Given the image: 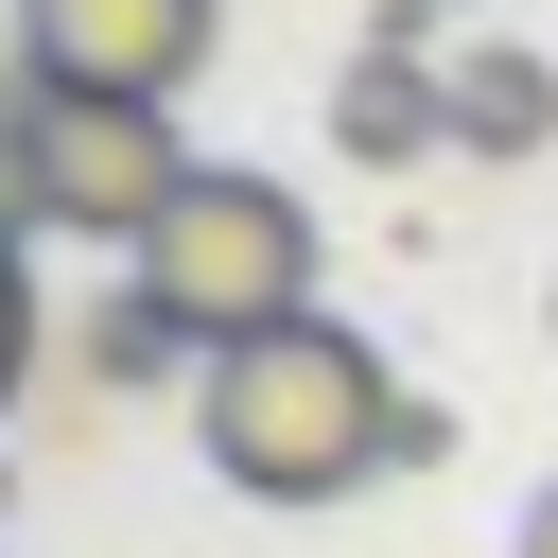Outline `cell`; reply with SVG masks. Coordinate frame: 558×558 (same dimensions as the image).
Returning a JSON list of instances; mask_svg holds the SVG:
<instances>
[{
    "instance_id": "cell-10",
    "label": "cell",
    "mask_w": 558,
    "mask_h": 558,
    "mask_svg": "<svg viewBox=\"0 0 558 558\" xmlns=\"http://www.w3.org/2000/svg\"><path fill=\"white\" fill-rule=\"evenodd\" d=\"M523 558H558V488H541V506H523Z\"/></svg>"
},
{
    "instance_id": "cell-4",
    "label": "cell",
    "mask_w": 558,
    "mask_h": 558,
    "mask_svg": "<svg viewBox=\"0 0 558 558\" xmlns=\"http://www.w3.org/2000/svg\"><path fill=\"white\" fill-rule=\"evenodd\" d=\"M227 0H17V70L70 105H174L209 70Z\"/></svg>"
},
{
    "instance_id": "cell-1",
    "label": "cell",
    "mask_w": 558,
    "mask_h": 558,
    "mask_svg": "<svg viewBox=\"0 0 558 558\" xmlns=\"http://www.w3.org/2000/svg\"><path fill=\"white\" fill-rule=\"evenodd\" d=\"M192 436H209V471L244 506H349V488H384L418 453V401H401V366L349 314H296L262 349H209L192 366Z\"/></svg>"
},
{
    "instance_id": "cell-7",
    "label": "cell",
    "mask_w": 558,
    "mask_h": 558,
    "mask_svg": "<svg viewBox=\"0 0 558 558\" xmlns=\"http://www.w3.org/2000/svg\"><path fill=\"white\" fill-rule=\"evenodd\" d=\"M70 366H87V384H105V401H122V384H174V366H192V331H174V314H157V296H140V279H122V296H105V314H87V349H70Z\"/></svg>"
},
{
    "instance_id": "cell-2",
    "label": "cell",
    "mask_w": 558,
    "mask_h": 558,
    "mask_svg": "<svg viewBox=\"0 0 558 558\" xmlns=\"http://www.w3.org/2000/svg\"><path fill=\"white\" fill-rule=\"evenodd\" d=\"M192 192V140H174V105H70V87H35L17 52H0V227L17 244H122L140 262V227Z\"/></svg>"
},
{
    "instance_id": "cell-3",
    "label": "cell",
    "mask_w": 558,
    "mask_h": 558,
    "mask_svg": "<svg viewBox=\"0 0 558 558\" xmlns=\"http://www.w3.org/2000/svg\"><path fill=\"white\" fill-rule=\"evenodd\" d=\"M140 296L192 331V366L209 349H262V331L314 314V209L279 174H244V157H192V192L140 227Z\"/></svg>"
},
{
    "instance_id": "cell-6",
    "label": "cell",
    "mask_w": 558,
    "mask_h": 558,
    "mask_svg": "<svg viewBox=\"0 0 558 558\" xmlns=\"http://www.w3.org/2000/svg\"><path fill=\"white\" fill-rule=\"evenodd\" d=\"M541 140H558V52L471 35L453 52V157H541Z\"/></svg>"
},
{
    "instance_id": "cell-9",
    "label": "cell",
    "mask_w": 558,
    "mask_h": 558,
    "mask_svg": "<svg viewBox=\"0 0 558 558\" xmlns=\"http://www.w3.org/2000/svg\"><path fill=\"white\" fill-rule=\"evenodd\" d=\"M436 17H453V0H366V52H418Z\"/></svg>"
},
{
    "instance_id": "cell-8",
    "label": "cell",
    "mask_w": 558,
    "mask_h": 558,
    "mask_svg": "<svg viewBox=\"0 0 558 558\" xmlns=\"http://www.w3.org/2000/svg\"><path fill=\"white\" fill-rule=\"evenodd\" d=\"M17 384H35V244L0 227V401H17Z\"/></svg>"
},
{
    "instance_id": "cell-5",
    "label": "cell",
    "mask_w": 558,
    "mask_h": 558,
    "mask_svg": "<svg viewBox=\"0 0 558 558\" xmlns=\"http://www.w3.org/2000/svg\"><path fill=\"white\" fill-rule=\"evenodd\" d=\"M331 140H349L366 174H418V157L453 140V52H349V87H331Z\"/></svg>"
},
{
    "instance_id": "cell-11",
    "label": "cell",
    "mask_w": 558,
    "mask_h": 558,
    "mask_svg": "<svg viewBox=\"0 0 558 558\" xmlns=\"http://www.w3.org/2000/svg\"><path fill=\"white\" fill-rule=\"evenodd\" d=\"M0 52H17V0H0Z\"/></svg>"
}]
</instances>
